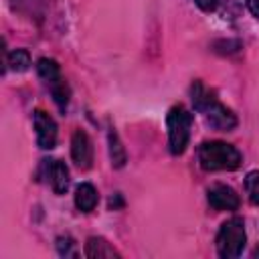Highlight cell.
Here are the masks:
<instances>
[{"label": "cell", "mask_w": 259, "mask_h": 259, "mask_svg": "<svg viewBox=\"0 0 259 259\" xmlns=\"http://www.w3.org/2000/svg\"><path fill=\"white\" fill-rule=\"evenodd\" d=\"M245 190L253 204H259V170H253L245 178Z\"/></svg>", "instance_id": "obj_14"}, {"label": "cell", "mask_w": 259, "mask_h": 259, "mask_svg": "<svg viewBox=\"0 0 259 259\" xmlns=\"http://www.w3.org/2000/svg\"><path fill=\"white\" fill-rule=\"evenodd\" d=\"M208 204L214 210H237L239 208V194L227 184H214L208 188Z\"/></svg>", "instance_id": "obj_8"}, {"label": "cell", "mask_w": 259, "mask_h": 259, "mask_svg": "<svg viewBox=\"0 0 259 259\" xmlns=\"http://www.w3.org/2000/svg\"><path fill=\"white\" fill-rule=\"evenodd\" d=\"M168 146L174 156L184 154L188 140H190V125H192V115L182 107L174 105L168 111Z\"/></svg>", "instance_id": "obj_4"}, {"label": "cell", "mask_w": 259, "mask_h": 259, "mask_svg": "<svg viewBox=\"0 0 259 259\" xmlns=\"http://www.w3.org/2000/svg\"><path fill=\"white\" fill-rule=\"evenodd\" d=\"M204 12H217L221 6H223V2L225 0H194Z\"/></svg>", "instance_id": "obj_16"}, {"label": "cell", "mask_w": 259, "mask_h": 259, "mask_svg": "<svg viewBox=\"0 0 259 259\" xmlns=\"http://www.w3.org/2000/svg\"><path fill=\"white\" fill-rule=\"evenodd\" d=\"M97 200H99V196H97V190L93 188V184L83 182V184L77 186V190H75V204H77V208L81 212H91L97 206Z\"/></svg>", "instance_id": "obj_10"}, {"label": "cell", "mask_w": 259, "mask_h": 259, "mask_svg": "<svg viewBox=\"0 0 259 259\" xmlns=\"http://www.w3.org/2000/svg\"><path fill=\"white\" fill-rule=\"evenodd\" d=\"M247 243V233H245V223L239 217H233L225 221L219 229L217 235V253L223 259H235L243 253Z\"/></svg>", "instance_id": "obj_3"}, {"label": "cell", "mask_w": 259, "mask_h": 259, "mask_svg": "<svg viewBox=\"0 0 259 259\" xmlns=\"http://www.w3.org/2000/svg\"><path fill=\"white\" fill-rule=\"evenodd\" d=\"M245 4H247V8L251 10V14L259 18V0H245Z\"/></svg>", "instance_id": "obj_17"}, {"label": "cell", "mask_w": 259, "mask_h": 259, "mask_svg": "<svg viewBox=\"0 0 259 259\" xmlns=\"http://www.w3.org/2000/svg\"><path fill=\"white\" fill-rule=\"evenodd\" d=\"M6 65H8V69H12L16 73L26 71L30 67V55H28V51H24V49L10 51L8 53V59H6Z\"/></svg>", "instance_id": "obj_12"}, {"label": "cell", "mask_w": 259, "mask_h": 259, "mask_svg": "<svg viewBox=\"0 0 259 259\" xmlns=\"http://www.w3.org/2000/svg\"><path fill=\"white\" fill-rule=\"evenodd\" d=\"M85 255L91 259L99 257H119V253L101 237H89L85 243Z\"/></svg>", "instance_id": "obj_11"}, {"label": "cell", "mask_w": 259, "mask_h": 259, "mask_svg": "<svg viewBox=\"0 0 259 259\" xmlns=\"http://www.w3.org/2000/svg\"><path fill=\"white\" fill-rule=\"evenodd\" d=\"M109 156H111V164L115 168H121L125 164V150H123V146L119 142V136L113 127L109 130Z\"/></svg>", "instance_id": "obj_13"}, {"label": "cell", "mask_w": 259, "mask_h": 259, "mask_svg": "<svg viewBox=\"0 0 259 259\" xmlns=\"http://www.w3.org/2000/svg\"><path fill=\"white\" fill-rule=\"evenodd\" d=\"M198 162L206 172L237 170L243 162L241 152L227 142H202L198 148Z\"/></svg>", "instance_id": "obj_2"}, {"label": "cell", "mask_w": 259, "mask_h": 259, "mask_svg": "<svg viewBox=\"0 0 259 259\" xmlns=\"http://www.w3.org/2000/svg\"><path fill=\"white\" fill-rule=\"evenodd\" d=\"M192 103H194V109L204 115V119L210 127L221 130V132H229L237 125L235 113L231 109H227L212 95V91H208L200 81H194V85H192Z\"/></svg>", "instance_id": "obj_1"}, {"label": "cell", "mask_w": 259, "mask_h": 259, "mask_svg": "<svg viewBox=\"0 0 259 259\" xmlns=\"http://www.w3.org/2000/svg\"><path fill=\"white\" fill-rule=\"evenodd\" d=\"M45 172L51 188L57 194H65L69 188V168L61 160H45Z\"/></svg>", "instance_id": "obj_9"}, {"label": "cell", "mask_w": 259, "mask_h": 259, "mask_svg": "<svg viewBox=\"0 0 259 259\" xmlns=\"http://www.w3.org/2000/svg\"><path fill=\"white\" fill-rule=\"evenodd\" d=\"M57 249L61 255L65 257H77V251H75V243L71 237H59L57 239Z\"/></svg>", "instance_id": "obj_15"}, {"label": "cell", "mask_w": 259, "mask_h": 259, "mask_svg": "<svg viewBox=\"0 0 259 259\" xmlns=\"http://www.w3.org/2000/svg\"><path fill=\"white\" fill-rule=\"evenodd\" d=\"M251 255H253V259H257V257H259V247H257V249H255Z\"/></svg>", "instance_id": "obj_18"}, {"label": "cell", "mask_w": 259, "mask_h": 259, "mask_svg": "<svg viewBox=\"0 0 259 259\" xmlns=\"http://www.w3.org/2000/svg\"><path fill=\"white\" fill-rule=\"evenodd\" d=\"M34 130H36L38 148H42V150L55 148V144H57V123L45 109L34 111Z\"/></svg>", "instance_id": "obj_6"}, {"label": "cell", "mask_w": 259, "mask_h": 259, "mask_svg": "<svg viewBox=\"0 0 259 259\" xmlns=\"http://www.w3.org/2000/svg\"><path fill=\"white\" fill-rule=\"evenodd\" d=\"M71 156H73V162L81 170L91 168V162H93V146H91V140H89L87 132L75 130V134L71 138Z\"/></svg>", "instance_id": "obj_7"}, {"label": "cell", "mask_w": 259, "mask_h": 259, "mask_svg": "<svg viewBox=\"0 0 259 259\" xmlns=\"http://www.w3.org/2000/svg\"><path fill=\"white\" fill-rule=\"evenodd\" d=\"M36 69H38L40 79L47 83V87H49V91H51L55 103L59 105L61 111H65L67 105H69V95H71V93H69L67 81H65L63 75H61L59 65H57L53 59H47V57H45V59H38Z\"/></svg>", "instance_id": "obj_5"}]
</instances>
